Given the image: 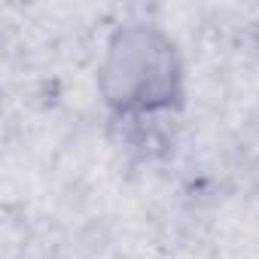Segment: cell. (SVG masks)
<instances>
[{"mask_svg": "<svg viewBox=\"0 0 259 259\" xmlns=\"http://www.w3.org/2000/svg\"><path fill=\"white\" fill-rule=\"evenodd\" d=\"M98 85L116 119L144 125L171 116L183 101V64L174 40L156 25L119 28L107 43Z\"/></svg>", "mask_w": 259, "mask_h": 259, "instance_id": "obj_1", "label": "cell"}]
</instances>
